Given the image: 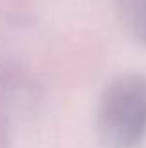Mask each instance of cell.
<instances>
[{"instance_id":"6da1fadb","label":"cell","mask_w":146,"mask_h":148,"mask_svg":"<svg viewBox=\"0 0 146 148\" xmlns=\"http://www.w3.org/2000/svg\"><path fill=\"white\" fill-rule=\"evenodd\" d=\"M96 127L105 148H141L144 145L146 75H120L103 90Z\"/></svg>"},{"instance_id":"7a4b0ae2","label":"cell","mask_w":146,"mask_h":148,"mask_svg":"<svg viewBox=\"0 0 146 148\" xmlns=\"http://www.w3.org/2000/svg\"><path fill=\"white\" fill-rule=\"evenodd\" d=\"M120 15L128 32L146 45V0H120Z\"/></svg>"}]
</instances>
